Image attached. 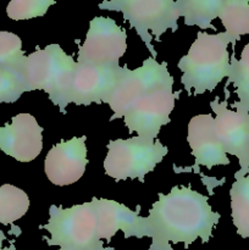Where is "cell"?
I'll list each match as a JSON object with an SVG mask.
<instances>
[{"label": "cell", "instance_id": "obj_13", "mask_svg": "<svg viewBox=\"0 0 249 250\" xmlns=\"http://www.w3.org/2000/svg\"><path fill=\"white\" fill-rule=\"evenodd\" d=\"M43 128L31 114H19L0 127V150L21 163H29L43 149Z\"/></svg>", "mask_w": 249, "mask_h": 250}, {"label": "cell", "instance_id": "obj_7", "mask_svg": "<svg viewBox=\"0 0 249 250\" xmlns=\"http://www.w3.org/2000/svg\"><path fill=\"white\" fill-rule=\"evenodd\" d=\"M172 85L173 78L168 73L166 63H159L154 58L146 59L141 67L133 71L126 68L107 102L114 111L111 120L124 117L132 105L148 93Z\"/></svg>", "mask_w": 249, "mask_h": 250}, {"label": "cell", "instance_id": "obj_20", "mask_svg": "<svg viewBox=\"0 0 249 250\" xmlns=\"http://www.w3.org/2000/svg\"><path fill=\"white\" fill-rule=\"evenodd\" d=\"M227 84L232 83L236 88L239 102L233 105L249 112V43L243 48L241 59L237 60L234 55L229 59V73Z\"/></svg>", "mask_w": 249, "mask_h": 250}, {"label": "cell", "instance_id": "obj_22", "mask_svg": "<svg viewBox=\"0 0 249 250\" xmlns=\"http://www.w3.org/2000/svg\"><path fill=\"white\" fill-rule=\"evenodd\" d=\"M24 58L21 38L11 32H0V66L19 71Z\"/></svg>", "mask_w": 249, "mask_h": 250}, {"label": "cell", "instance_id": "obj_18", "mask_svg": "<svg viewBox=\"0 0 249 250\" xmlns=\"http://www.w3.org/2000/svg\"><path fill=\"white\" fill-rule=\"evenodd\" d=\"M232 185L231 209L233 225L242 238H249V173L243 177H234Z\"/></svg>", "mask_w": 249, "mask_h": 250}, {"label": "cell", "instance_id": "obj_1", "mask_svg": "<svg viewBox=\"0 0 249 250\" xmlns=\"http://www.w3.org/2000/svg\"><path fill=\"white\" fill-rule=\"evenodd\" d=\"M146 220L153 238L149 250H172L170 243H183L186 248L197 238L208 243L220 214L212 211L207 195L189 187H173L168 194H159Z\"/></svg>", "mask_w": 249, "mask_h": 250}, {"label": "cell", "instance_id": "obj_25", "mask_svg": "<svg viewBox=\"0 0 249 250\" xmlns=\"http://www.w3.org/2000/svg\"><path fill=\"white\" fill-rule=\"evenodd\" d=\"M59 250H66V249H62V248H60Z\"/></svg>", "mask_w": 249, "mask_h": 250}, {"label": "cell", "instance_id": "obj_11", "mask_svg": "<svg viewBox=\"0 0 249 250\" xmlns=\"http://www.w3.org/2000/svg\"><path fill=\"white\" fill-rule=\"evenodd\" d=\"M126 66H92L77 62L68 103L89 105L93 103H107L121 81Z\"/></svg>", "mask_w": 249, "mask_h": 250}, {"label": "cell", "instance_id": "obj_8", "mask_svg": "<svg viewBox=\"0 0 249 250\" xmlns=\"http://www.w3.org/2000/svg\"><path fill=\"white\" fill-rule=\"evenodd\" d=\"M127 34L110 17L98 16L90 21L77 62L92 66H116L126 53Z\"/></svg>", "mask_w": 249, "mask_h": 250}, {"label": "cell", "instance_id": "obj_2", "mask_svg": "<svg viewBox=\"0 0 249 250\" xmlns=\"http://www.w3.org/2000/svg\"><path fill=\"white\" fill-rule=\"evenodd\" d=\"M229 43L225 32L217 34L198 32L188 54L178 62V68L182 71L181 82L189 94L192 89L194 95L214 90L224 78L228 77Z\"/></svg>", "mask_w": 249, "mask_h": 250}, {"label": "cell", "instance_id": "obj_17", "mask_svg": "<svg viewBox=\"0 0 249 250\" xmlns=\"http://www.w3.org/2000/svg\"><path fill=\"white\" fill-rule=\"evenodd\" d=\"M180 16L185 17V23L188 26H199L200 28H211L212 20L219 17L222 0H183L176 1ZM214 28V27H212Z\"/></svg>", "mask_w": 249, "mask_h": 250}, {"label": "cell", "instance_id": "obj_5", "mask_svg": "<svg viewBox=\"0 0 249 250\" xmlns=\"http://www.w3.org/2000/svg\"><path fill=\"white\" fill-rule=\"evenodd\" d=\"M167 151V148L159 141L139 136L111 141L107 144V155L104 161L105 173L117 181L126 178L143 180Z\"/></svg>", "mask_w": 249, "mask_h": 250}, {"label": "cell", "instance_id": "obj_15", "mask_svg": "<svg viewBox=\"0 0 249 250\" xmlns=\"http://www.w3.org/2000/svg\"><path fill=\"white\" fill-rule=\"evenodd\" d=\"M187 141L195 159V171L200 166L211 168L212 166L229 164L224 146L217 137L211 115H197L190 120L188 124Z\"/></svg>", "mask_w": 249, "mask_h": 250}, {"label": "cell", "instance_id": "obj_14", "mask_svg": "<svg viewBox=\"0 0 249 250\" xmlns=\"http://www.w3.org/2000/svg\"><path fill=\"white\" fill-rule=\"evenodd\" d=\"M93 208L97 215V229L99 239H110L117 231H124V237H149V226L146 217L139 216L124 205L107 199H92Z\"/></svg>", "mask_w": 249, "mask_h": 250}, {"label": "cell", "instance_id": "obj_10", "mask_svg": "<svg viewBox=\"0 0 249 250\" xmlns=\"http://www.w3.org/2000/svg\"><path fill=\"white\" fill-rule=\"evenodd\" d=\"M216 117L214 119L217 137L226 154L238 158L241 170L234 177H243L249 173V112L237 107V111L227 107V102L215 99L210 103Z\"/></svg>", "mask_w": 249, "mask_h": 250}, {"label": "cell", "instance_id": "obj_19", "mask_svg": "<svg viewBox=\"0 0 249 250\" xmlns=\"http://www.w3.org/2000/svg\"><path fill=\"white\" fill-rule=\"evenodd\" d=\"M29 198L26 192L12 185L0 186V224L12 225L26 215Z\"/></svg>", "mask_w": 249, "mask_h": 250}, {"label": "cell", "instance_id": "obj_23", "mask_svg": "<svg viewBox=\"0 0 249 250\" xmlns=\"http://www.w3.org/2000/svg\"><path fill=\"white\" fill-rule=\"evenodd\" d=\"M24 92L26 85L19 71L0 66V103H15Z\"/></svg>", "mask_w": 249, "mask_h": 250}, {"label": "cell", "instance_id": "obj_21", "mask_svg": "<svg viewBox=\"0 0 249 250\" xmlns=\"http://www.w3.org/2000/svg\"><path fill=\"white\" fill-rule=\"evenodd\" d=\"M54 4L51 0H12L7 5L6 14L14 21L31 20L45 15Z\"/></svg>", "mask_w": 249, "mask_h": 250}, {"label": "cell", "instance_id": "obj_16", "mask_svg": "<svg viewBox=\"0 0 249 250\" xmlns=\"http://www.w3.org/2000/svg\"><path fill=\"white\" fill-rule=\"evenodd\" d=\"M219 19L225 27V33L234 46L244 34H249V1L222 0Z\"/></svg>", "mask_w": 249, "mask_h": 250}, {"label": "cell", "instance_id": "obj_6", "mask_svg": "<svg viewBox=\"0 0 249 250\" xmlns=\"http://www.w3.org/2000/svg\"><path fill=\"white\" fill-rule=\"evenodd\" d=\"M102 9L121 11L124 17L137 33L139 34L150 53L156 59V54L150 42L153 37L149 31L155 36L156 41H160V36L167 29H177V20L180 17L176 1L170 0H132V1H106L99 5Z\"/></svg>", "mask_w": 249, "mask_h": 250}, {"label": "cell", "instance_id": "obj_3", "mask_svg": "<svg viewBox=\"0 0 249 250\" xmlns=\"http://www.w3.org/2000/svg\"><path fill=\"white\" fill-rule=\"evenodd\" d=\"M77 61L59 44H50L26 56L19 68L27 92L41 89L48 93L55 105L65 111Z\"/></svg>", "mask_w": 249, "mask_h": 250}, {"label": "cell", "instance_id": "obj_4", "mask_svg": "<svg viewBox=\"0 0 249 250\" xmlns=\"http://www.w3.org/2000/svg\"><path fill=\"white\" fill-rule=\"evenodd\" d=\"M48 224L41 229L50 233L49 246L66 250H115L105 248L98 237L97 215L92 202L75 205L68 209L51 205Z\"/></svg>", "mask_w": 249, "mask_h": 250}, {"label": "cell", "instance_id": "obj_12", "mask_svg": "<svg viewBox=\"0 0 249 250\" xmlns=\"http://www.w3.org/2000/svg\"><path fill=\"white\" fill-rule=\"evenodd\" d=\"M87 137H73L55 144L49 150L44 161V171L53 185L63 186L77 182L83 176L88 164Z\"/></svg>", "mask_w": 249, "mask_h": 250}, {"label": "cell", "instance_id": "obj_9", "mask_svg": "<svg viewBox=\"0 0 249 250\" xmlns=\"http://www.w3.org/2000/svg\"><path fill=\"white\" fill-rule=\"evenodd\" d=\"M177 95L178 93L172 92V87H164L137 100L124 116L128 131L136 132L139 137L155 139L161 127L170 122Z\"/></svg>", "mask_w": 249, "mask_h": 250}, {"label": "cell", "instance_id": "obj_24", "mask_svg": "<svg viewBox=\"0 0 249 250\" xmlns=\"http://www.w3.org/2000/svg\"><path fill=\"white\" fill-rule=\"evenodd\" d=\"M4 239H5L4 233L0 231V250H16V249H15L14 244H11V246L7 247V248H4V247H2V241H4Z\"/></svg>", "mask_w": 249, "mask_h": 250}]
</instances>
